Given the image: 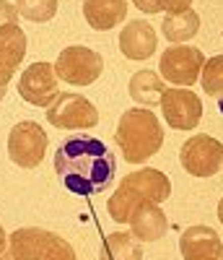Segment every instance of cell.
<instances>
[{
	"mask_svg": "<svg viewBox=\"0 0 223 260\" xmlns=\"http://www.w3.org/2000/svg\"><path fill=\"white\" fill-rule=\"evenodd\" d=\"M104 71V57L86 47V45H70L65 47L57 60H55V73L60 81L70 83V86H88L94 83Z\"/></svg>",
	"mask_w": 223,
	"mask_h": 260,
	"instance_id": "52a82bcc",
	"label": "cell"
},
{
	"mask_svg": "<svg viewBox=\"0 0 223 260\" xmlns=\"http://www.w3.org/2000/svg\"><path fill=\"white\" fill-rule=\"evenodd\" d=\"M127 91H130V99L138 102L143 107H151V104H159L161 102V94L166 91V81L156 73V71H138L135 76L130 78L127 83Z\"/></svg>",
	"mask_w": 223,
	"mask_h": 260,
	"instance_id": "e0dca14e",
	"label": "cell"
},
{
	"mask_svg": "<svg viewBox=\"0 0 223 260\" xmlns=\"http://www.w3.org/2000/svg\"><path fill=\"white\" fill-rule=\"evenodd\" d=\"M156 47H159V37H156V29L148 24L145 18H135L130 21L127 26H122L120 31V50L127 60H148Z\"/></svg>",
	"mask_w": 223,
	"mask_h": 260,
	"instance_id": "5bb4252c",
	"label": "cell"
},
{
	"mask_svg": "<svg viewBox=\"0 0 223 260\" xmlns=\"http://www.w3.org/2000/svg\"><path fill=\"white\" fill-rule=\"evenodd\" d=\"M159 104L166 125L174 130H195L203 120V99L190 89H166Z\"/></svg>",
	"mask_w": 223,
	"mask_h": 260,
	"instance_id": "8fae6325",
	"label": "cell"
},
{
	"mask_svg": "<svg viewBox=\"0 0 223 260\" xmlns=\"http://www.w3.org/2000/svg\"><path fill=\"white\" fill-rule=\"evenodd\" d=\"M6 24H18V11L8 0H0V26H6Z\"/></svg>",
	"mask_w": 223,
	"mask_h": 260,
	"instance_id": "7402d4cb",
	"label": "cell"
},
{
	"mask_svg": "<svg viewBox=\"0 0 223 260\" xmlns=\"http://www.w3.org/2000/svg\"><path fill=\"white\" fill-rule=\"evenodd\" d=\"M192 8V0H161V11H166V16L171 13H182Z\"/></svg>",
	"mask_w": 223,
	"mask_h": 260,
	"instance_id": "603a6c76",
	"label": "cell"
},
{
	"mask_svg": "<svg viewBox=\"0 0 223 260\" xmlns=\"http://www.w3.org/2000/svg\"><path fill=\"white\" fill-rule=\"evenodd\" d=\"M44 112H47L50 125L57 130H91L99 125L96 104L73 91H60Z\"/></svg>",
	"mask_w": 223,
	"mask_h": 260,
	"instance_id": "5b68a950",
	"label": "cell"
},
{
	"mask_svg": "<svg viewBox=\"0 0 223 260\" xmlns=\"http://www.w3.org/2000/svg\"><path fill=\"white\" fill-rule=\"evenodd\" d=\"M205 65V55L190 45H171L161 52L159 76L171 86H195Z\"/></svg>",
	"mask_w": 223,
	"mask_h": 260,
	"instance_id": "ba28073f",
	"label": "cell"
},
{
	"mask_svg": "<svg viewBox=\"0 0 223 260\" xmlns=\"http://www.w3.org/2000/svg\"><path fill=\"white\" fill-rule=\"evenodd\" d=\"M6 247H8V234H6V229H3V224H0V255L6 252Z\"/></svg>",
	"mask_w": 223,
	"mask_h": 260,
	"instance_id": "d4e9b609",
	"label": "cell"
},
{
	"mask_svg": "<svg viewBox=\"0 0 223 260\" xmlns=\"http://www.w3.org/2000/svg\"><path fill=\"white\" fill-rule=\"evenodd\" d=\"M6 96V86H0V99H3Z\"/></svg>",
	"mask_w": 223,
	"mask_h": 260,
	"instance_id": "4316f807",
	"label": "cell"
},
{
	"mask_svg": "<svg viewBox=\"0 0 223 260\" xmlns=\"http://www.w3.org/2000/svg\"><path fill=\"white\" fill-rule=\"evenodd\" d=\"M57 94H60V78L55 73V65L39 60V62H31L29 68H24V73L18 78V96L24 102L47 110Z\"/></svg>",
	"mask_w": 223,
	"mask_h": 260,
	"instance_id": "30bf717a",
	"label": "cell"
},
{
	"mask_svg": "<svg viewBox=\"0 0 223 260\" xmlns=\"http://www.w3.org/2000/svg\"><path fill=\"white\" fill-rule=\"evenodd\" d=\"M161 31H164V37L171 42V45H184V42H190L200 31V16L192 8L182 11V13H171V16L164 18Z\"/></svg>",
	"mask_w": 223,
	"mask_h": 260,
	"instance_id": "d6986e66",
	"label": "cell"
},
{
	"mask_svg": "<svg viewBox=\"0 0 223 260\" xmlns=\"http://www.w3.org/2000/svg\"><path fill=\"white\" fill-rule=\"evenodd\" d=\"M169 195H171V182L164 172L153 169V167H143L138 172H132V175H127L117 185V190L112 192V198L106 201V211L112 216V221L127 224L130 213L140 203H145V201L164 203Z\"/></svg>",
	"mask_w": 223,
	"mask_h": 260,
	"instance_id": "7a4b0ae2",
	"label": "cell"
},
{
	"mask_svg": "<svg viewBox=\"0 0 223 260\" xmlns=\"http://www.w3.org/2000/svg\"><path fill=\"white\" fill-rule=\"evenodd\" d=\"M8 255L13 260H76V250L60 234L42 226H21L8 237Z\"/></svg>",
	"mask_w": 223,
	"mask_h": 260,
	"instance_id": "277c9868",
	"label": "cell"
},
{
	"mask_svg": "<svg viewBox=\"0 0 223 260\" xmlns=\"http://www.w3.org/2000/svg\"><path fill=\"white\" fill-rule=\"evenodd\" d=\"M0 260H13V257H11V255H6V252H3V255H0Z\"/></svg>",
	"mask_w": 223,
	"mask_h": 260,
	"instance_id": "83f0119b",
	"label": "cell"
},
{
	"mask_svg": "<svg viewBox=\"0 0 223 260\" xmlns=\"http://www.w3.org/2000/svg\"><path fill=\"white\" fill-rule=\"evenodd\" d=\"M13 6L31 24H47L57 13V0H13Z\"/></svg>",
	"mask_w": 223,
	"mask_h": 260,
	"instance_id": "ffe728a7",
	"label": "cell"
},
{
	"mask_svg": "<svg viewBox=\"0 0 223 260\" xmlns=\"http://www.w3.org/2000/svg\"><path fill=\"white\" fill-rule=\"evenodd\" d=\"M127 16V0H83V18L94 31H109Z\"/></svg>",
	"mask_w": 223,
	"mask_h": 260,
	"instance_id": "2e32d148",
	"label": "cell"
},
{
	"mask_svg": "<svg viewBox=\"0 0 223 260\" xmlns=\"http://www.w3.org/2000/svg\"><path fill=\"white\" fill-rule=\"evenodd\" d=\"M132 6H135L138 11L153 16V13H161V0H132Z\"/></svg>",
	"mask_w": 223,
	"mask_h": 260,
	"instance_id": "cb8c5ba5",
	"label": "cell"
},
{
	"mask_svg": "<svg viewBox=\"0 0 223 260\" xmlns=\"http://www.w3.org/2000/svg\"><path fill=\"white\" fill-rule=\"evenodd\" d=\"M218 221H220V224H223V198H220V201H218Z\"/></svg>",
	"mask_w": 223,
	"mask_h": 260,
	"instance_id": "484cf974",
	"label": "cell"
},
{
	"mask_svg": "<svg viewBox=\"0 0 223 260\" xmlns=\"http://www.w3.org/2000/svg\"><path fill=\"white\" fill-rule=\"evenodd\" d=\"M115 141L130 164H145L164 146L161 120L151 110H125L115 130Z\"/></svg>",
	"mask_w": 223,
	"mask_h": 260,
	"instance_id": "3957f363",
	"label": "cell"
},
{
	"mask_svg": "<svg viewBox=\"0 0 223 260\" xmlns=\"http://www.w3.org/2000/svg\"><path fill=\"white\" fill-rule=\"evenodd\" d=\"M55 172L62 187L73 195H96L112 187L117 175V156L94 136L76 133L55 151Z\"/></svg>",
	"mask_w": 223,
	"mask_h": 260,
	"instance_id": "6da1fadb",
	"label": "cell"
},
{
	"mask_svg": "<svg viewBox=\"0 0 223 260\" xmlns=\"http://www.w3.org/2000/svg\"><path fill=\"white\" fill-rule=\"evenodd\" d=\"M47 130L34 120H21L8 133V159L21 169H36L47 154Z\"/></svg>",
	"mask_w": 223,
	"mask_h": 260,
	"instance_id": "8992f818",
	"label": "cell"
},
{
	"mask_svg": "<svg viewBox=\"0 0 223 260\" xmlns=\"http://www.w3.org/2000/svg\"><path fill=\"white\" fill-rule=\"evenodd\" d=\"M200 83L208 96H223V55H215L205 60L203 73H200Z\"/></svg>",
	"mask_w": 223,
	"mask_h": 260,
	"instance_id": "44dd1931",
	"label": "cell"
},
{
	"mask_svg": "<svg viewBox=\"0 0 223 260\" xmlns=\"http://www.w3.org/2000/svg\"><path fill=\"white\" fill-rule=\"evenodd\" d=\"M29 39L18 24L0 26V86H8L16 68L26 57Z\"/></svg>",
	"mask_w": 223,
	"mask_h": 260,
	"instance_id": "4fadbf2b",
	"label": "cell"
},
{
	"mask_svg": "<svg viewBox=\"0 0 223 260\" xmlns=\"http://www.w3.org/2000/svg\"><path fill=\"white\" fill-rule=\"evenodd\" d=\"M99 260H143L140 242L127 232H112L104 237Z\"/></svg>",
	"mask_w": 223,
	"mask_h": 260,
	"instance_id": "ac0fdd59",
	"label": "cell"
},
{
	"mask_svg": "<svg viewBox=\"0 0 223 260\" xmlns=\"http://www.w3.org/2000/svg\"><path fill=\"white\" fill-rule=\"evenodd\" d=\"M179 252L184 260H223V242L215 229L195 224L179 237Z\"/></svg>",
	"mask_w": 223,
	"mask_h": 260,
	"instance_id": "7c38bea8",
	"label": "cell"
},
{
	"mask_svg": "<svg viewBox=\"0 0 223 260\" xmlns=\"http://www.w3.org/2000/svg\"><path fill=\"white\" fill-rule=\"evenodd\" d=\"M127 224H130V234L138 242H159L169 232V221H166V213L161 211V203H153V201L140 203L130 213Z\"/></svg>",
	"mask_w": 223,
	"mask_h": 260,
	"instance_id": "9a60e30c",
	"label": "cell"
},
{
	"mask_svg": "<svg viewBox=\"0 0 223 260\" xmlns=\"http://www.w3.org/2000/svg\"><path fill=\"white\" fill-rule=\"evenodd\" d=\"M179 161L187 175L192 177H213L223 167V143L208 133H195L192 138L184 141L179 151Z\"/></svg>",
	"mask_w": 223,
	"mask_h": 260,
	"instance_id": "9c48e42d",
	"label": "cell"
}]
</instances>
